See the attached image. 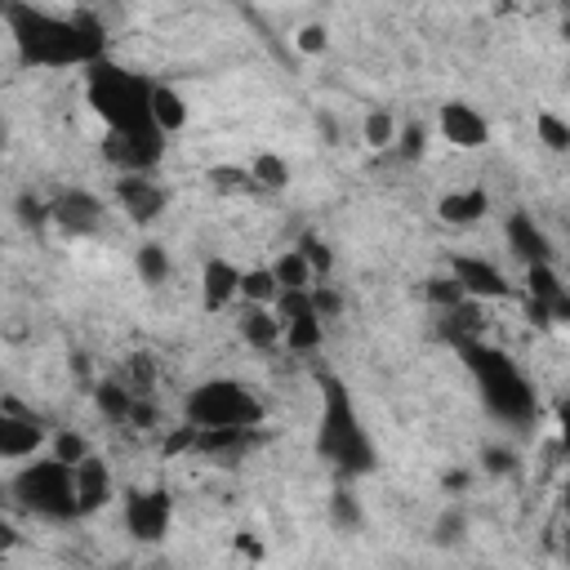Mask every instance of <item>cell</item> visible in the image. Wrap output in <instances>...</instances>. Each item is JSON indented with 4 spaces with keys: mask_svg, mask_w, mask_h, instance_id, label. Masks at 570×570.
<instances>
[{
    "mask_svg": "<svg viewBox=\"0 0 570 570\" xmlns=\"http://www.w3.org/2000/svg\"><path fill=\"white\" fill-rule=\"evenodd\" d=\"M89 454V445H85V436H76V432H58L53 436V459L58 463H67V468H76L80 459Z\"/></svg>",
    "mask_w": 570,
    "mask_h": 570,
    "instance_id": "34",
    "label": "cell"
},
{
    "mask_svg": "<svg viewBox=\"0 0 570 570\" xmlns=\"http://www.w3.org/2000/svg\"><path fill=\"white\" fill-rule=\"evenodd\" d=\"M71 485H76V517H89L111 499V468L98 454H85L71 468Z\"/></svg>",
    "mask_w": 570,
    "mask_h": 570,
    "instance_id": "11",
    "label": "cell"
},
{
    "mask_svg": "<svg viewBox=\"0 0 570 570\" xmlns=\"http://www.w3.org/2000/svg\"><path fill=\"white\" fill-rule=\"evenodd\" d=\"M525 281H530V298L543 303V307L552 312V321H566V316H570V294H566L561 276L552 272V263H534V267L525 272Z\"/></svg>",
    "mask_w": 570,
    "mask_h": 570,
    "instance_id": "18",
    "label": "cell"
},
{
    "mask_svg": "<svg viewBox=\"0 0 570 570\" xmlns=\"http://www.w3.org/2000/svg\"><path fill=\"white\" fill-rule=\"evenodd\" d=\"M165 272H169L165 249H160V245H142V249H138V276H142L147 285H160V281H165Z\"/></svg>",
    "mask_w": 570,
    "mask_h": 570,
    "instance_id": "32",
    "label": "cell"
},
{
    "mask_svg": "<svg viewBox=\"0 0 570 570\" xmlns=\"http://www.w3.org/2000/svg\"><path fill=\"white\" fill-rule=\"evenodd\" d=\"M116 200L125 205V214L134 218V223H151V218H160V209H165V187H156L147 174H125L120 183H116Z\"/></svg>",
    "mask_w": 570,
    "mask_h": 570,
    "instance_id": "12",
    "label": "cell"
},
{
    "mask_svg": "<svg viewBox=\"0 0 570 570\" xmlns=\"http://www.w3.org/2000/svg\"><path fill=\"white\" fill-rule=\"evenodd\" d=\"M330 521H334L338 530L356 534V530L365 525V512H361V503H356L347 490H334V499H330Z\"/></svg>",
    "mask_w": 570,
    "mask_h": 570,
    "instance_id": "27",
    "label": "cell"
},
{
    "mask_svg": "<svg viewBox=\"0 0 570 570\" xmlns=\"http://www.w3.org/2000/svg\"><path fill=\"white\" fill-rule=\"evenodd\" d=\"M485 472H512L517 468V454L508 450V445H485Z\"/></svg>",
    "mask_w": 570,
    "mask_h": 570,
    "instance_id": "40",
    "label": "cell"
},
{
    "mask_svg": "<svg viewBox=\"0 0 570 570\" xmlns=\"http://www.w3.org/2000/svg\"><path fill=\"white\" fill-rule=\"evenodd\" d=\"M45 445V428L27 414H18L13 405L0 410V459H31Z\"/></svg>",
    "mask_w": 570,
    "mask_h": 570,
    "instance_id": "14",
    "label": "cell"
},
{
    "mask_svg": "<svg viewBox=\"0 0 570 570\" xmlns=\"http://www.w3.org/2000/svg\"><path fill=\"white\" fill-rule=\"evenodd\" d=\"M463 365L472 370L476 387H481V401L494 419L512 423V428H530L539 419V396L530 387V379L517 370L512 356H503L499 347H485L481 338H468V343H454Z\"/></svg>",
    "mask_w": 570,
    "mask_h": 570,
    "instance_id": "2",
    "label": "cell"
},
{
    "mask_svg": "<svg viewBox=\"0 0 570 570\" xmlns=\"http://www.w3.org/2000/svg\"><path fill=\"white\" fill-rule=\"evenodd\" d=\"M18 223H22V227H45V223H49V205L36 200L31 191L18 196Z\"/></svg>",
    "mask_w": 570,
    "mask_h": 570,
    "instance_id": "36",
    "label": "cell"
},
{
    "mask_svg": "<svg viewBox=\"0 0 570 570\" xmlns=\"http://www.w3.org/2000/svg\"><path fill=\"white\" fill-rule=\"evenodd\" d=\"M240 338L249 343V347H276L281 343V321L267 312V307H245L240 312Z\"/></svg>",
    "mask_w": 570,
    "mask_h": 570,
    "instance_id": "21",
    "label": "cell"
},
{
    "mask_svg": "<svg viewBox=\"0 0 570 570\" xmlns=\"http://www.w3.org/2000/svg\"><path fill=\"white\" fill-rule=\"evenodd\" d=\"M281 334L294 352H312L321 347V316H294V321H281Z\"/></svg>",
    "mask_w": 570,
    "mask_h": 570,
    "instance_id": "25",
    "label": "cell"
},
{
    "mask_svg": "<svg viewBox=\"0 0 570 570\" xmlns=\"http://www.w3.org/2000/svg\"><path fill=\"white\" fill-rule=\"evenodd\" d=\"M13 499L18 508L49 517V521H67L76 517V485H71V468L58 459H36L13 476Z\"/></svg>",
    "mask_w": 570,
    "mask_h": 570,
    "instance_id": "6",
    "label": "cell"
},
{
    "mask_svg": "<svg viewBox=\"0 0 570 570\" xmlns=\"http://www.w3.org/2000/svg\"><path fill=\"white\" fill-rule=\"evenodd\" d=\"M151 80L138 71H125L107 58H98L85 71V98L89 107L111 125V134L120 129H147L151 125Z\"/></svg>",
    "mask_w": 570,
    "mask_h": 570,
    "instance_id": "4",
    "label": "cell"
},
{
    "mask_svg": "<svg viewBox=\"0 0 570 570\" xmlns=\"http://www.w3.org/2000/svg\"><path fill=\"white\" fill-rule=\"evenodd\" d=\"M423 138H428L423 125H405L401 138H396V151H401L405 160H419V156H423Z\"/></svg>",
    "mask_w": 570,
    "mask_h": 570,
    "instance_id": "39",
    "label": "cell"
},
{
    "mask_svg": "<svg viewBox=\"0 0 570 570\" xmlns=\"http://www.w3.org/2000/svg\"><path fill=\"white\" fill-rule=\"evenodd\" d=\"M236 289H240V272H236L227 258L205 263V276H200V303H205V312L227 307V303L236 298Z\"/></svg>",
    "mask_w": 570,
    "mask_h": 570,
    "instance_id": "17",
    "label": "cell"
},
{
    "mask_svg": "<svg viewBox=\"0 0 570 570\" xmlns=\"http://www.w3.org/2000/svg\"><path fill=\"white\" fill-rule=\"evenodd\" d=\"M102 156H107L116 169H125V174H147V169H156V165H160V156H165V134H160L156 125H147V129H120V134H107Z\"/></svg>",
    "mask_w": 570,
    "mask_h": 570,
    "instance_id": "7",
    "label": "cell"
},
{
    "mask_svg": "<svg viewBox=\"0 0 570 570\" xmlns=\"http://www.w3.org/2000/svg\"><path fill=\"white\" fill-rule=\"evenodd\" d=\"M272 276H276L281 289H312V272H307V263L298 258V249H285V254L276 258Z\"/></svg>",
    "mask_w": 570,
    "mask_h": 570,
    "instance_id": "23",
    "label": "cell"
},
{
    "mask_svg": "<svg viewBox=\"0 0 570 570\" xmlns=\"http://www.w3.org/2000/svg\"><path fill=\"white\" fill-rule=\"evenodd\" d=\"M191 436H196V428H191V423H187L183 432H169V436H165V454H178V450H191Z\"/></svg>",
    "mask_w": 570,
    "mask_h": 570,
    "instance_id": "42",
    "label": "cell"
},
{
    "mask_svg": "<svg viewBox=\"0 0 570 570\" xmlns=\"http://www.w3.org/2000/svg\"><path fill=\"white\" fill-rule=\"evenodd\" d=\"M445 485H450V490H459V485H468V476H463V472H450V476H445Z\"/></svg>",
    "mask_w": 570,
    "mask_h": 570,
    "instance_id": "44",
    "label": "cell"
},
{
    "mask_svg": "<svg viewBox=\"0 0 570 570\" xmlns=\"http://www.w3.org/2000/svg\"><path fill=\"white\" fill-rule=\"evenodd\" d=\"M503 236H508V249H512L517 258H525V267H534V263H548V258H552V245H548L543 227H539L525 209H512V214H508Z\"/></svg>",
    "mask_w": 570,
    "mask_h": 570,
    "instance_id": "16",
    "label": "cell"
},
{
    "mask_svg": "<svg viewBox=\"0 0 570 570\" xmlns=\"http://www.w3.org/2000/svg\"><path fill=\"white\" fill-rule=\"evenodd\" d=\"M187 423L191 428H258L263 423V401L236 379H209V383L191 387Z\"/></svg>",
    "mask_w": 570,
    "mask_h": 570,
    "instance_id": "5",
    "label": "cell"
},
{
    "mask_svg": "<svg viewBox=\"0 0 570 570\" xmlns=\"http://www.w3.org/2000/svg\"><path fill=\"white\" fill-rule=\"evenodd\" d=\"M258 441H263V432H258V428H196L191 450L227 463V459H240L245 450H254Z\"/></svg>",
    "mask_w": 570,
    "mask_h": 570,
    "instance_id": "13",
    "label": "cell"
},
{
    "mask_svg": "<svg viewBox=\"0 0 570 570\" xmlns=\"http://www.w3.org/2000/svg\"><path fill=\"white\" fill-rule=\"evenodd\" d=\"M174 517V499L169 490H129L125 499V525L138 543H160Z\"/></svg>",
    "mask_w": 570,
    "mask_h": 570,
    "instance_id": "8",
    "label": "cell"
},
{
    "mask_svg": "<svg viewBox=\"0 0 570 570\" xmlns=\"http://www.w3.org/2000/svg\"><path fill=\"white\" fill-rule=\"evenodd\" d=\"M13 543H18V530H13V525H9L4 517H0V552H9Z\"/></svg>",
    "mask_w": 570,
    "mask_h": 570,
    "instance_id": "43",
    "label": "cell"
},
{
    "mask_svg": "<svg viewBox=\"0 0 570 570\" xmlns=\"http://www.w3.org/2000/svg\"><path fill=\"white\" fill-rule=\"evenodd\" d=\"M436 214H441V223H450V227H472V223H481V218L490 214V196H485L481 187L450 191V196H441Z\"/></svg>",
    "mask_w": 570,
    "mask_h": 570,
    "instance_id": "19",
    "label": "cell"
},
{
    "mask_svg": "<svg viewBox=\"0 0 570 570\" xmlns=\"http://www.w3.org/2000/svg\"><path fill=\"white\" fill-rule=\"evenodd\" d=\"M151 125L160 134H174V129L187 125V102H183L178 89H169V85H156L151 89Z\"/></svg>",
    "mask_w": 570,
    "mask_h": 570,
    "instance_id": "20",
    "label": "cell"
},
{
    "mask_svg": "<svg viewBox=\"0 0 570 570\" xmlns=\"http://www.w3.org/2000/svg\"><path fill=\"white\" fill-rule=\"evenodd\" d=\"M236 294H245L254 307H263V303H272L281 294V285H276L272 267H254V272H240V289Z\"/></svg>",
    "mask_w": 570,
    "mask_h": 570,
    "instance_id": "24",
    "label": "cell"
},
{
    "mask_svg": "<svg viewBox=\"0 0 570 570\" xmlns=\"http://www.w3.org/2000/svg\"><path fill=\"white\" fill-rule=\"evenodd\" d=\"M298 258L307 263V272H312V276H325V272L334 267L330 245H325V240H316V236H303V240H298Z\"/></svg>",
    "mask_w": 570,
    "mask_h": 570,
    "instance_id": "30",
    "label": "cell"
},
{
    "mask_svg": "<svg viewBox=\"0 0 570 570\" xmlns=\"http://www.w3.org/2000/svg\"><path fill=\"white\" fill-rule=\"evenodd\" d=\"M249 178H254L258 187H272V191H276V187H285V183H289V165H285L281 156L263 151V156L249 165Z\"/></svg>",
    "mask_w": 570,
    "mask_h": 570,
    "instance_id": "28",
    "label": "cell"
},
{
    "mask_svg": "<svg viewBox=\"0 0 570 570\" xmlns=\"http://www.w3.org/2000/svg\"><path fill=\"white\" fill-rule=\"evenodd\" d=\"M432 534H436V543H441V548H450V543H459V539L468 534V512H463L459 503H454V508H445Z\"/></svg>",
    "mask_w": 570,
    "mask_h": 570,
    "instance_id": "31",
    "label": "cell"
},
{
    "mask_svg": "<svg viewBox=\"0 0 570 570\" xmlns=\"http://www.w3.org/2000/svg\"><path fill=\"white\" fill-rule=\"evenodd\" d=\"M4 22L22 67H94L107 53V31L85 9L62 18L36 4H4Z\"/></svg>",
    "mask_w": 570,
    "mask_h": 570,
    "instance_id": "1",
    "label": "cell"
},
{
    "mask_svg": "<svg viewBox=\"0 0 570 570\" xmlns=\"http://www.w3.org/2000/svg\"><path fill=\"white\" fill-rule=\"evenodd\" d=\"M49 218L67 232V236H89L102 227V200L89 196V191H62L53 205H49Z\"/></svg>",
    "mask_w": 570,
    "mask_h": 570,
    "instance_id": "10",
    "label": "cell"
},
{
    "mask_svg": "<svg viewBox=\"0 0 570 570\" xmlns=\"http://www.w3.org/2000/svg\"><path fill=\"white\" fill-rule=\"evenodd\" d=\"M316 454L338 468V476H365L374 472L379 454L370 432L361 428V414L347 396V387L334 374H321V428H316Z\"/></svg>",
    "mask_w": 570,
    "mask_h": 570,
    "instance_id": "3",
    "label": "cell"
},
{
    "mask_svg": "<svg viewBox=\"0 0 570 570\" xmlns=\"http://www.w3.org/2000/svg\"><path fill=\"white\" fill-rule=\"evenodd\" d=\"M441 134H445L454 147H468V151H476V147L490 142L485 116H481L476 107H468V102H445V107H441Z\"/></svg>",
    "mask_w": 570,
    "mask_h": 570,
    "instance_id": "15",
    "label": "cell"
},
{
    "mask_svg": "<svg viewBox=\"0 0 570 570\" xmlns=\"http://www.w3.org/2000/svg\"><path fill=\"white\" fill-rule=\"evenodd\" d=\"M392 138H396L392 116H387V111H370V116H365V142H370V147H392Z\"/></svg>",
    "mask_w": 570,
    "mask_h": 570,
    "instance_id": "35",
    "label": "cell"
},
{
    "mask_svg": "<svg viewBox=\"0 0 570 570\" xmlns=\"http://www.w3.org/2000/svg\"><path fill=\"white\" fill-rule=\"evenodd\" d=\"M298 49H303V53H321V49H325V27L307 22V27L298 31Z\"/></svg>",
    "mask_w": 570,
    "mask_h": 570,
    "instance_id": "41",
    "label": "cell"
},
{
    "mask_svg": "<svg viewBox=\"0 0 570 570\" xmlns=\"http://www.w3.org/2000/svg\"><path fill=\"white\" fill-rule=\"evenodd\" d=\"M423 294H428V303H436L441 312H450V307L463 303V289L454 285V276H432V281L423 285Z\"/></svg>",
    "mask_w": 570,
    "mask_h": 570,
    "instance_id": "33",
    "label": "cell"
},
{
    "mask_svg": "<svg viewBox=\"0 0 570 570\" xmlns=\"http://www.w3.org/2000/svg\"><path fill=\"white\" fill-rule=\"evenodd\" d=\"M209 178H214V187H223V191H245V187H254L249 169H227V165H218V169H209Z\"/></svg>",
    "mask_w": 570,
    "mask_h": 570,
    "instance_id": "37",
    "label": "cell"
},
{
    "mask_svg": "<svg viewBox=\"0 0 570 570\" xmlns=\"http://www.w3.org/2000/svg\"><path fill=\"white\" fill-rule=\"evenodd\" d=\"M312 312H316V316H338V312H343V294L330 289V285H316V289H312Z\"/></svg>",
    "mask_w": 570,
    "mask_h": 570,
    "instance_id": "38",
    "label": "cell"
},
{
    "mask_svg": "<svg viewBox=\"0 0 570 570\" xmlns=\"http://www.w3.org/2000/svg\"><path fill=\"white\" fill-rule=\"evenodd\" d=\"M94 401H98V410H102L107 419H116V423H129V410H134V401H138V396H129V392H125V387L111 379V383H98Z\"/></svg>",
    "mask_w": 570,
    "mask_h": 570,
    "instance_id": "26",
    "label": "cell"
},
{
    "mask_svg": "<svg viewBox=\"0 0 570 570\" xmlns=\"http://www.w3.org/2000/svg\"><path fill=\"white\" fill-rule=\"evenodd\" d=\"M534 129H539V138H543L552 151H566V147H570V125H566L561 116L539 111V116H534Z\"/></svg>",
    "mask_w": 570,
    "mask_h": 570,
    "instance_id": "29",
    "label": "cell"
},
{
    "mask_svg": "<svg viewBox=\"0 0 570 570\" xmlns=\"http://www.w3.org/2000/svg\"><path fill=\"white\" fill-rule=\"evenodd\" d=\"M454 285L463 289V298H512L508 276L494 263L472 258V254H459L454 258Z\"/></svg>",
    "mask_w": 570,
    "mask_h": 570,
    "instance_id": "9",
    "label": "cell"
},
{
    "mask_svg": "<svg viewBox=\"0 0 570 570\" xmlns=\"http://www.w3.org/2000/svg\"><path fill=\"white\" fill-rule=\"evenodd\" d=\"M116 383H120L129 396H138V401H142V396L156 387V361H151L147 352H134V356L125 361V370H120V379H116Z\"/></svg>",
    "mask_w": 570,
    "mask_h": 570,
    "instance_id": "22",
    "label": "cell"
}]
</instances>
